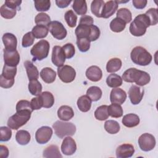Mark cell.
Instances as JSON below:
<instances>
[{"label": "cell", "mask_w": 158, "mask_h": 158, "mask_svg": "<svg viewBox=\"0 0 158 158\" xmlns=\"http://www.w3.org/2000/svg\"><path fill=\"white\" fill-rule=\"evenodd\" d=\"M17 12V9L10 8L6 6L4 4L0 7V14L1 15L6 19H11L14 18Z\"/></svg>", "instance_id": "42"}, {"label": "cell", "mask_w": 158, "mask_h": 158, "mask_svg": "<svg viewBox=\"0 0 158 158\" xmlns=\"http://www.w3.org/2000/svg\"><path fill=\"white\" fill-rule=\"evenodd\" d=\"M140 120L138 115L135 114H128L123 116L122 122L123 125L128 128H132L137 126L139 123Z\"/></svg>", "instance_id": "23"}, {"label": "cell", "mask_w": 158, "mask_h": 158, "mask_svg": "<svg viewBox=\"0 0 158 158\" xmlns=\"http://www.w3.org/2000/svg\"><path fill=\"white\" fill-rule=\"evenodd\" d=\"M91 100L87 95H83L77 100V106L79 110L83 112L89 111L91 107Z\"/></svg>", "instance_id": "26"}, {"label": "cell", "mask_w": 158, "mask_h": 158, "mask_svg": "<svg viewBox=\"0 0 158 158\" xmlns=\"http://www.w3.org/2000/svg\"><path fill=\"white\" fill-rule=\"evenodd\" d=\"M93 19L92 17L89 16V15H83L82 17H81V18L80 19V22H79V24H84V25H93Z\"/></svg>", "instance_id": "54"}, {"label": "cell", "mask_w": 158, "mask_h": 158, "mask_svg": "<svg viewBox=\"0 0 158 158\" xmlns=\"http://www.w3.org/2000/svg\"><path fill=\"white\" fill-rule=\"evenodd\" d=\"M105 2L102 0H94L91 4V12L97 17H101L102 9Z\"/></svg>", "instance_id": "34"}, {"label": "cell", "mask_w": 158, "mask_h": 158, "mask_svg": "<svg viewBox=\"0 0 158 158\" xmlns=\"http://www.w3.org/2000/svg\"><path fill=\"white\" fill-rule=\"evenodd\" d=\"M72 1H67V0H56V4L57 6L59 8H65L67 7L70 3Z\"/></svg>", "instance_id": "56"}, {"label": "cell", "mask_w": 158, "mask_h": 158, "mask_svg": "<svg viewBox=\"0 0 158 158\" xmlns=\"http://www.w3.org/2000/svg\"><path fill=\"white\" fill-rule=\"evenodd\" d=\"M51 60L52 62L58 67H61L64 64L65 61V56L62 47L60 46H54L53 47Z\"/></svg>", "instance_id": "14"}, {"label": "cell", "mask_w": 158, "mask_h": 158, "mask_svg": "<svg viewBox=\"0 0 158 158\" xmlns=\"http://www.w3.org/2000/svg\"><path fill=\"white\" fill-rule=\"evenodd\" d=\"M24 66L26 69L29 81L33 80H38L39 77V72L37 67L29 60H26L24 62Z\"/></svg>", "instance_id": "25"}, {"label": "cell", "mask_w": 158, "mask_h": 158, "mask_svg": "<svg viewBox=\"0 0 158 158\" xmlns=\"http://www.w3.org/2000/svg\"><path fill=\"white\" fill-rule=\"evenodd\" d=\"M156 141L154 136L150 133H143L138 138L139 148L145 152L152 150L156 146Z\"/></svg>", "instance_id": "11"}, {"label": "cell", "mask_w": 158, "mask_h": 158, "mask_svg": "<svg viewBox=\"0 0 158 158\" xmlns=\"http://www.w3.org/2000/svg\"><path fill=\"white\" fill-rule=\"evenodd\" d=\"M122 82L123 80L122 77L116 73L110 74L106 78L107 86L113 88L120 86L122 85Z\"/></svg>", "instance_id": "31"}, {"label": "cell", "mask_w": 158, "mask_h": 158, "mask_svg": "<svg viewBox=\"0 0 158 158\" xmlns=\"http://www.w3.org/2000/svg\"><path fill=\"white\" fill-rule=\"evenodd\" d=\"M118 8V2L117 1H107L104 6L101 17L107 19L111 17L116 12Z\"/></svg>", "instance_id": "21"}, {"label": "cell", "mask_w": 158, "mask_h": 158, "mask_svg": "<svg viewBox=\"0 0 158 158\" xmlns=\"http://www.w3.org/2000/svg\"><path fill=\"white\" fill-rule=\"evenodd\" d=\"M17 73V67L4 65L0 76V86L3 88H10L14 83V78Z\"/></svg>", "instance_id": "8"}, {"label": "cell", "mask_w": 158, "mask_h": 158, "mask_svg": "<svg viewBox=\"0 0 158 158\" xmlns=\"http://www.w3.org/2000/svg\"><path fill=\"white\" fill-rule=\"evenodd\" d=\"M57 116L59 119L64 121H68L74 116L73 109L69 106H62L57 110Z\"/></svg>", "instance_id": "22"}, {"label": "cell", "mask_w": 158, "mask_h": 158, "mask_svg": "<svg viewBox=\"0 0 158 158\" xmlns=\"http://www.w3.org/2000/svg\"><path fill=\"white\" fill-rule=\"evenodd\" d=\"M21 3H22V1L9 0V1H6L4 4L10 8L15 9H19Z\"/></svg>", "instance_id": "53"}, {"label": "cell", "mask_w": 158, "mask_h": 158, "mask_svg": "<svg viewBox=\"0 0 158 158\" xmlns=\"http://www.w3.org/2000/svg\"><path fill=\"white\" fill-rule=\"evenodd\" d=\"M49 29L47 26L42 25H36L31 30V33L37 39H42L47 36Z\"/></svg>", "instance_id": "27"}, {"label": "cell", "mask_w": 158, "mask_h": 158, "mask_svg": "<svg viewBox=\"0 0 158 158\" xmlns=\"http://www.w3.org/2000/svg\"><path fill=\"white\" fill-rule=\"evenodd\" d=\"M9 149L4 145H0V157L1 158H7L9 156Z\"/></svg>", "instance_id": "57"}, {"label": "cell", "mask_w": 158, "mask_h": 158, "mask_svg": "<svg viewBox=\"0 0 158 158\" xmlns=\"http://www.w3.org/2000/svg\"><path fill=\"white\" fill-rule=\"evenodd\" d=\"M132 2L136 9H143L146 6L148 1L146 0H133Z\"/></svg>", "instance_id": "55"}, {"label": "cell", "mask_w": 158, "mask_h": 158, "mask_svg": "<svg viewBox=\"0 0 158 158\" xmlns=\"http://www.w3.org/2000/svg\"><path fill=\"white\" fill-rule=\"evenodd\" d=\"M123 109L122 106L116 103H112L108 106V113L114 118H119L123 115Z\"/></svg>", "instance_id": "38"}, {"label": "cell", "mask_w": 158, "mask_h": 158, "mask_svg": "<svg viewBox=\"0 0 158 158\" xmlns=\"http://www.w3.org/2000/svg\"><path fill=\"white\" fill-rule=\"evenodd\" d=\"M29 92L34 96H39L42 91V85L38 80H33L29 81L28 83Z\"/></svg>", "instance_id": "37"}, {"label": "cell", "mask_w": 158, "mask_h": 158, "mask_svg": "<svg viewBox=\"0 0 158 158\" xmlns=\"http://www.w3.org/2000/svg\"><path fill=\"white\" fill-rule=\"evenodd\" d=\"M145 14L148 17L150 25H155L158 22V13H157V8H150L148 10Z\"/></svg>", "instance_id": "47"}, {"label": "cell", "mask_w": 158, "mask_h": 158, "mask_svg": "<svg viewBox=\"0 0 158 158\" xmlns=\"http://www.w3.org/2000/svg\"><path fill=\"white\" fill-rule=\"evenodd\" d=\"M40 77L41 79L46 83H51L54 82L56 78V72L51 68H43L40 72Z\"/></svg>", "instance_id": "24"}, {"label": "cell", "mask_w": 158, "mask_h": 158, "mask_svg": "<svg viewBox=\"0 0 158 158\" xmlns=\"http://www.w3.org/2000/svg\"><path fill=\"white\" fill-rule=\"evenodd\" d=\"M52 129L48 126H43L38 128L35 133V139L37 143L41 144L47 143L52 135Z\"/></svg>", "instance_id": "12"}, {"label": "cell", "mask_w": 158, "mask_h": 158, "mask_svg": "<svg viewBox=\"0 0 158 158\" xmlns=\"http://www.w3.org/2000/svg\"><path fill=\"white\" fill-rule=\"evenodd\" d=\"M72 8L78 14L85 15L87 12V4L85 0H75L73 2Z\"/></svg>", "instance_id": "30"}, {"label": "cell", "mask_w": 158, "mask_h": 158, "mask_svg": "<svg viewBox=\"0 0 158 158\" xmlns=\"http://www.w3.org/2000/svg\"><path fill=\"white\" fill-rule=\"evenodd\" d=\"M0 131H1V137L0 141H9L12 136V131L10 128L9 127H0Z\"/></svg>", "instance_id": "50"}, {"label": "cell", "mask_w": 158, "mask_h": 158, "mask_svg": "<svg viewBox=\"0 0 158 158\" xmlns=\"http://www.w3.org/2000/svg\"><path fill=\"white\" fill-rule=\"evenodd\" d=\"M40 96L43 101V107L50 108L54 104V98L51 92L44 91L41 93Z\"/></svg>", "instance_id": "40"}, {"label": "cell", "mask_w": 158, "mask_h": 158, "mask_svg": "<svg viewBox=\"0 0 158 158\" xmlns=\"http://www.w3.org/2000/svg\"><path fill=\"white\" fill-rule=\"evenodd\" d=\"M31 106L33 110H39L41 107H43V101L42 98L40 95L38 96L36 98H33L31 99Z\"/></svg>", "instance_id": "52"}, {"label": "cell", "mask_w": 158, "mask_h": 158, "mask_svg": "<svg viewBox=\"0 0 158 158\" xmlns=\"http://www.w3.org/2000/svg\"><path fill=\"white\" fill-rule=\"evenodd\" d=\"M43 156L44 157L49 158V157H62L61 155L59 148L57 145H50L46 148L43 151Z\"/></svg>", "instance_id": "28"}, {"label": "cell", "mask_w": 158, "mask_h": 158, "mask_svg": "<svg viewBox=\"0 0 158 158\" xmlns=\"http://www.w3.org/2000/svg\"><path fill=\"white\" fill-rule=\"evenodd\" d=\"M150 26V22L145 14L137 15L131 23L129 30L131 34L135 36H141L146 31L147 28Z\"/></svg>", "instance_id": "2"}, {"label": "cell", "mask_w": 158, "mask_h": 158, "mask_svg": "<svg viewBox=\"0 0 158 158\" xmlns=\"http://www.w3.org/2000/svg\"><path fill=\"white\" fill-rule=\"evenodd\" d=\"M109 116L108 106L107 105H102L99 106L94 111V117L98 120H105L108 118Z\"/></svg>", "instance_id": "36"}, {"label": "cell", "mask_w": 158, "mask_h": 158, "mask_svg": "<svg viewBox=\"0 0 158 158\" xmlns=\"http://www.w3.org/2000/svg\"><path fill=\"white\" fill-rule=\"evenodd\" d=\"M77 150V144L75 141L70 136L65 137L61 144L62 152L67 156L73 154Z\"/></svg>", "instance_id": "15"}, {"label": "cell", "mask_w": 158, "mask_h": 158, "mask_svg": "<svg viewBox=\"0 0 158 158\" xmlns=\"http://www.w3.org/2000/svg\"><path fill=\"white\" fill-rule=\"evenodd\" d=\"M54 133L59 138H63L66 136H73L76 131V127L72 122H67L57 120L53 125Z\"/></svg>", "instance_id": "6"}, {"label": "cell", "mask_w": 158, "mask_h": 158, "mask_svg": "<svg viewBox=\"0 0 158 158\" xmlns=\"http://www.w3.org/2000/svg\"><path fill=\"white\" fill-rule=\"evenodd\" d=\"M65 20L69 27L73 28L77 25V16L72 10H67L64 15Z\"/></svg>", "instance_id": "43"}, {"label": "cell", "mask_w": 158, "mask_h": 158, "mask_svg": "<svg viewBox=\"0 0 158 158\" xmlns=\"http://www.w3.org/2000/svg\"><path fill=\"white\" fill-rule=\"evenodd\" d=\"M90 42L89 40L87 38H77V47L82 52H85L89 49Z\"/></svg>", "instance_id": "44"}, {"label": "cell", "mask_w": 158, "mask_h": 158, "mask_svg": "<svg viewBox=\"0 0 158 158\" xmlns=\"http://www.w3.org/2000/svg\"><path fill=\"white\" fill-rule=\"evenodd\" d=\"M50 45L48 41L41 40L31 49L30 53L33 56V60H42L46 58L49 51Z\"/></svg>", "instance_id": "7"}, {"label": "cell", "mask_w": 158, "mask_h": 158, "mask_svg": "<svg viewBox=\"0 0 158 158\" xmlns=\"http://www.w3.org/2000/svg\"><path fill=\"white\" fill-rule=\"evenodd\" d=\"M20 54L17 50L4 49V64L10 67H17L20 62Z\"/></svg>", "instance_id": "13"}, {"label": "cell", "mask_w": 158, "mask_h": 158, "mask_svg": "<svg viewBox=\"0 0 158 158\" xmlns=\"http://www.w3.org/2000/svg\"><path fill=\"white\" fill-rule=\"evenodd\" d=\"M59 78L64 83H70L74 80L76 77L75 69L70 65H64L57 69Z\"/></svg>", "instance_id": "10"}, {"label": "cell", "mask_w": 158, "mask_h": 158, "mask_svg": "<svg viewBox=\"0 0 158 158\" xmlns=\"http://www.w3.org/2000/svg\"><path fill=\"white\" fill-rule=\"evenodd\" d=\"M35 40V37L33 36L31 31L27 32L25 33L22 40V45L23 48H28L31 46Z\"/></svg>", "instance_id": "49"}, {"label": "cell", "mask_w": 158, "mask_h": 158, "mask_svg": "<svg viewBox=\"0 0 158 158\" xmlns=\"http://www.w3.org/2000/svg\"><path fill=\"white\" fill-rule=\"evenodd\" d=\"M35 7L37 11H48L51 7V1L49 0H35Z\"/></svg>", "instance_id": "45"}, {"label": "cell", "mask_w": 158, "mask_h": 158, "mask_svg": "<svg viewBox=\"0 0 158 158\" xmlns=\"http://www.w3.org/2000/svg\"><path fill=\"white\" fill-rule=\"evenodd\" d=\"M86 76L90 81L96 82L99 81L102 77L101 69L96 65H91L86 70Z\"/></svg>", "instance_id": "20"}, {"label": "cell", "mask_w": 158, "mask_h": 158, "mask_svg": "<svg viewBox=\"0 0 158 158\" xmlns=\"http://www.w3.org/2000/svg\"><path fill=\"white\" fill-rule=\"evenodd\" d=\"M126 27V23L122 19L115 17L112 20L110 23V30L115 33H119L122 31Z\"/></svg>", "instance_id": "35"}, {"label": "cell", "mask_w": 158, "mask_h": 158, "mask_svg": "<svg viewBox=\"0 0 158 158\" xmlns=\"http://www.w3.org/2000/svg\"><path fill=\"white\" fill-rule=\"evenodd\" d=\"M116 15H117V17L124 21L126 23V24L130 22L132 20L131 12L127 8L119 9L117 12Z\"/></svg>", "instance_id": "41"}, {"label": "cell", "mask_w": 158, "mask_h": 158, "mask_svg": "<svg viewBox=\"0 0 158 158\" xmlns=\"http://www.w3.org/2000/svg\"><path fill=\"white\" fill-rule=\"evenodd\" d=\"M144 96V89L136 85H132L128 90V96L131 102L136 105L142 100Z\"/></svg>", "instance_id": "16"}, {"label": "cell", "mask_w": 158, "mask_h": 158, "mask_svg": "<svg viewBox=\"0 0 158 158\" xmlns=\"http://www.w3.org/2000/svg\"><path fill=\"white\" fill-rule=\"evenodd\" d=\"M16 111L21 110H30L31 111H33L31 103L30 101L27 100H20L16 104Z\"/></svg>", "instance_id": "51"}, {"label": "cell", "mask_w": 158, "mask_h": 158, "mask_svg": "<svg viewBox=\"0 0 158 158\" xmlns=\"http://www.w3.org/2000/svg\"><path fill=\"white\" fill-rule=\"evenodd\" d=\"M31 139V135L30 133L24 130H19L15 135V139L17 142L20 145L27 144Z\"/></svg>", "instance_id": "32"}, {"label": "cell", "mask_w": 158, "mask_h": 158, "mask_svg": "<svg viewBox=\"0 0 158 158\" xmlns=\"http://www.w3.org/2000/svg\"><path fill=\"white\" fill-rule=\"evenodd\" d=\"M77 38H87L90 41L97 40L100 36L99 28L94 25L79 24L75 30Z\"/></svg>", "instance_id": "3"}, {"label": "cell", "mask_w": 158, "mask_h": 158, "mask_svg": "<svg viewBox=\"0 0 158 158\" xmlns=\"http://www.w3.org/2000/svg\"><path fill=\"white\" fill-rule=\"evenodd\" d=\"M122 78L126 82L135 83L138 86H144L151 80L148 73L136 68H130L125 70Z\"/></svg>", "instance_id": "1"}, {"label": "cell", "mask_w": 158, "mask_h": 158, "mask_svg": "<svg viewBox=\"0 0 158 158\" xmlns=\"http://www.w3.org/2000/svg\"><path fill=\"white\" fill-rule=\"evenodd\" d=\"M2 40L4 43L5 49L9 51L16 50L17 40L16 36L10 33H6L2 37Z\"/></svg>", "instance_id": "19"}, {"label": "cell", "mask_w": 158, "mask_h": 158, "mask_svg": "<svg viewBox=\"0 0 158 158\" xmlns=\"http://www.w3.org/2000/svg\"><path fill=\"white\" fill-rule=\"evenodd\" d=\"M35 22L36 25H42L48 27L51 22V18L47 14L41 12L36 15L35 18Z\"/></svg>", "instance_id": "46"}, {"label": "cell", "mask_w": 158, "mask_h": 158, "mask_svg": "<svg viewBox=\"0 0 158 158\" xmlns=\"http://www.w3.org/2000/svg\"><path fill=\"white\" fill-rule=\"evenodd\" d=\"M132 62L137 65L146 66L149 65L152 59L151 54L143 47H135L130 54Z\"/></svg>", "instance_id": "4"}, {"label": "cell", "mask_w": 158, "mask_h": 158, "mask_svg": "<svg viewBox=\"0 0 158 158\" xmlns=\"http://www.w3.org/2000/svg\"><path fill=\"white\" fill-rule=\"evenodd\" d=\"M101 89L96 86L89 87L86 91V95L91 99L92 101H98L101 98L102 96Z\"/></svg>", "instance_id": "33"}, {"label": "cell", "mask_w": 158, "mask_h": 158, "mask_svg": "<svg viewBox=\"0 0 158 158\" xmlns=\"http://www.w3.org/2000/svg\"><path fill=\"white\" fill-rule=\"evenodd\" d=\"M104 128L110 134H116L119 131L120 127L117 121L109 120L104 123Z\"/></svg>", "instance_id": "39"}, {"label": "cell", "mask_w": 158, "mask_h": 158, "mask_svg": "<svg viewBox=\"0 0 158 158\" xmlns=\"http://www.w3.org/2000/svg\"><path fill=\"white\" fill-rule=\"evenodd\" d=\"M32 111L30 110H21L10 117L7 120V126L13 130H18L30 120Z\"/></svg>", "instance_id": "5"}, {"label": "cell", "mask_w": 158, "mask_h": 158, "mask_svg": "<svg viewBox=\"0 0 158 158\" xmlns=\"http://www.w3.org/2000/svg\"><path fill=\"white\" fill-rule=\"evenodd\" d=\"M127 99L126 92L121 88H115L112 89L110 94V101L112 103L122 104Z\"/></svg>", "instance_id": "18"}, {"label": "cell", "mask_w": 158, "mask_h": 158, "mask_svg": "<svg viewBox=\"0 0 158 158\" xmlns=\"http://www.w3.org/2000/svg\"><path fill=\"white\" fill-rule=\"evenodd\" d=\"M62 48L65 54V58L71 59L75 55V47L72 43H67L64 44L62 47Z\"/></svg>", "instance_id": "48"}, {"label": "cell", "mask_w": 158, "mask_h": 158, "mask_svg": "<svg viewBox=\"0 0 158 158\" xmlns=\"http://www.w3.org/2000/svg\"><path fill=\"white\" fill-rule=\"evenodd\" d=\"M48 29L52 36L59 40L64 39L67 34V31L63 24L59 21H52L48 26Z\"/></svg>", "instance_id": "9"}, {"label": "cell", "mask_w": 158, "mask_h": 158, "mask_svg": "<svg viewBox=\"0 0 158 158\" xmlns=\"http://www.w3.org/2000/svg\"><path fill=\"white\" fill-rule=\"evenodd\" d=\"M135 152V148L131 144L126 143L118 146L115 151L116 156L118 158L131 157Z\"/></svg>", "instance_id": "17"}, {"label": "cell", "mask_w": 158, "mask_h": 158, "mask_svg": "<svg viewBox=\"0 0 158 158\" xmlns=\"http://www.w3.org/2000/svg\"><path fill=\"white\" fill-rule=\"evenodd\" d=\"M122 65V60L119 58H112L106 64V70L109 73L116 72L120 69Z\"/></svg>", "instance_id": "29"}]
</instances>
